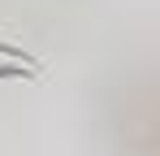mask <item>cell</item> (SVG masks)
<instances>
[{
  "mask_svg": "<svg viewBox=\"0 0 160 156\" xmlns=\"http://www.w3.org/2000/svg\"><path fill=\"white\" fill-rule=\"evenodd\" d=\"M0 78H39V61L26 56L22 48L0 44Z\"/></svg>",
  "mask_w": 160,
  "mask_h": 156,
  "instance_id": "obj_1",
  "label": "cell"
}]
</instances>
